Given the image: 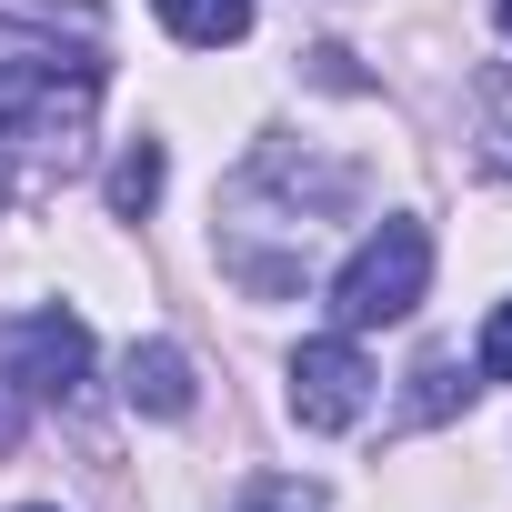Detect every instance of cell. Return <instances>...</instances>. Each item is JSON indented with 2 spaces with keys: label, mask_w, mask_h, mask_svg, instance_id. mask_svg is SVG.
<instances>
[{
  "label": "cell",
  "mask_w": 512,
  "mask_h": 512,
  "mask_svg": "<svg viewBox=\"0 0 512 512\" xmlns=\"http://www.w3.org/2000/svg\"><path fill=\"white\" fill-rule=\"evenodd\" d=\"M482 372L512 382V302H492V322H482Z\"/></svg>",
  "instance_id": "cell-10"
},
{
  "label": "cell",
  "mask_w": 512,
  "mask_h": 512,
  "mask_svg": "<svg viewBox=\"0 0 512 512\" xmlns=\"http://www.w3.org/2000/svg\"><path fill=\"white\" fill-rule=\"evenodd\" d=\"M161 181H171V161H161V141H131V151L111 161V211H121V221H141V211L161 201Z\"/></svg>",
  "instance_id": "cell-7"
},
{
  "label": "cell",
  "mask_w": 512,
  "mask_h": 512,
  "mask_svg": "<svg viewBox=\"0 0 512 512\" xmlns=\"http://www.w3.org/2000/svg\"><path fill=\"white\" fill-rule=\"evenodd\" d=\"M0 372H11L31 402H71L91 382V332L81 312H21V322H0Z\"/></svg>",
  "instance_id": "cell-4"
},
{
  "label": "cell",
  "mask_w": 512,
  "mask_h": 512,
  "mask_svg": "<svg viewBox=\"0 0 512 512\" xmlns=\"http://www.w3.org/2000/svg\"><path fill=\"white\" fill-rule=\"evenodd\" d=\"M91 121H101V51L0 11V191L71 181L91 161Z\"/></svg>",
  "instance_id": "cell-1"
},
{
  "label": "cell",
  "mask_w": 512,
  "mask_h": 512,
  "mask_svg": "<svg viewBox=\"0 0 512 512\" xmlns=\"http://www.w3.org/2000/svg\"><path fill=\"white\" fill-rule=\"evenodd\" d=\"M121 402L151 412V422H181L191 412V352L181 342H131L121 352Z\"/></svg>",
  "instance_id": "cell-5"
},
{
  "label": "cell",
  "mask_w": 512,
  "mask_h": 512,
  "mask_svg": "<svg viewBox=\"0 0 512 512\" xmlns=\"http://www.w3.org/2000/svg\"><path fill=\"white\" fill-rule=\"evenodd\" d=\"M231 512H332V502H322L312 482H251V492H241Z\"/></svg>",
  "instance_id": "cell-9"
},
{
  "label": "cell",
  "mask_w": 512,
  "mask_h": 512,
  "mask_svg": "<svg viewBox=\"0 0 512 512\" xmlns=\"http://www.w3.org/2000/svg\"><path fill=\"white\" fill-rule=\"evenodd\" d=\"M161 11V31L181 41V51H231V41H251V0H151Z\"/></svg>",
  "instance_id": "cell-6"
},
{
  "label": "cell",
  "mask_w": 512,
  "mask_h": 512,
  "mask_svg": "<svg viewBox=\"0 0 512 512\" xmlns=\"http://www.w3.org/2000/svg\"><path fill=\"white\" fill-rule=\"evenodd\" d=\"M372 412V362H362V332H312L292 352V422L302 432H352Z\"/></svg>",
  "instance_id": "cell-3"
},
{
  "label": "cell",
  "mask_w": 512,
  "mask_h": 512,
  "mask_svg": "<svg viewBox=\"0 0 512 512\" xmlns=\"http://www.w3.org/2000/svg\"><path fill=\"white\" fill-rule=\"evenodd\" d=\"M31 512H51V502H31Z\"/></svg>",
  "instance_id": "cell-14"
},
{
  "label": "cell",
  "mask_w": 512,
  "mask_h": 512,
  "mask_svg": "<svg viewBox=\"0 0 512 512\" xmlns=\"http://www.w3.org/2000/svg\"><path fill=\"white\" fill-rule=\"evenodd\" d=\"M472 111H482V151L512 171V71H482V91H472Z\"/></svg>",
  "instance_id": "cell-8"
},
{
  "label": "cell",
  "mask_w": 512,
  "mask_h": 512,
  "mask_svg": "<svg viewBox=\"0 0 512 512\" xmlns=\"http://www.w3.org/2000/svg\"><path fill=\"white\" fill-rule=\"evenodd\" d=\"M422 292H432V231L392 211L382 231L352 241V262L332 272V322H342V332H382V322H402Z\"/></svg>",
  "instance_id": "cell-2"
},
{
  "label": "cell",
  "mask_w": 512,
  "mask_h": 512,
  "mask_svg": "<svg viewBox=\"0 0 512 512\" xmlns=\"http://www.w3.org/2000/svg\"><path fill=\"white\" fill-rule=\"evenodd\" d=\"M502 41H512V0H502Z\"/></svg>",
  "instance_id": "cell-13"
},
{
  "label": "cell",
  "mask_w": 512,
  "mask_h": 512,
  "mask_svg": "<svg viewBox=\"0 0 512 512\" xmlns=\"http://www.w3.org/2000/svg\"><path fill=\"white\" fill-rule=\"evenodd\" d=\"M21 422H31V392H21L11 372H0V452H11V442H21Z\"/></svg>",
  "instance_id": "cell-11"
},
{
  "label": "cell",
  "mask_w": 512,
  "mask_h": 512,
  "mask_svg": "<svg viewBox=\"0 0 512 512\" xmlns=\"http://www.w3.org/2000/svg\"><path fill=\"white\" fill-rule=\"evenodd\" d=\"M412 382H422V392H412V402H422V412H452V362H422V372H412Z\"/></svg>",
  "instance_id": "cell-12"
}]
</instances>
